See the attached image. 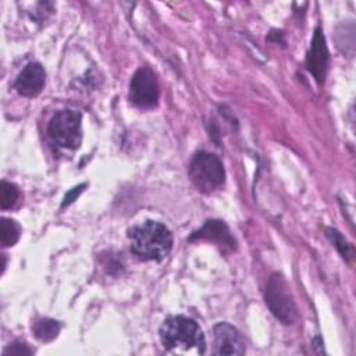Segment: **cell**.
Masks as SVG:
<instances>
[{"mask_svg":"<svg viewBox=\"0 0 356 356\" xmlns=\"http://www.w3.org/2000/svg\"><path fill=\"white\" fill-rule=\"evenodd\" d=\"M131 252L145 261H160L172 249L174 238L171 231L159 221L147 220L128 231Z\"/></svg>","mask_w":356,"mask_h":356,"instance_id":"6da1fadb","label":"cell"},{"mask_svg":"<svg viewBox=\"0 0 356 356\" xmlns=\"http://www.w3.org/2000/svg\"><path fill=\"white\" fill-rule=\"evenodd\" d=\"M160 341L168 352H206V338L199 324L186 316H171L160 327Z\"/></svg>","mask_w":356,"mask_h":356,"instance_id":"7a4b0ae2","label":"cell"},{"mask_svg":"<svg viewBox=\"0 0 356 356\" xmlns=\"http://www.w3.org/2000/svg\"><path fill=\"white\" fill-rule=\"evenodd\" d=\"M189 178L203 193L220 189L225 181V171L221 160L209 152H197L189 164Z\"/></svg>","mask_w":356,"mask_h":356,"instance_id":"3957f363","label":"cell"},{"mask_svg":"<svg viewBox=\"0 0 356 356\" xmlns=\"http://www.w3.org/2000/svg\"><path fill=\"white\" fill-rule=\"evenodd\" d=\"M266 305L282 324H292L298 317V309L286 280L280 273H273L264 292Z\"/></svg>","mask_w":356,"mask_h":356,"instance_id":"277c9868","label":"cell"},{"mask_svg":"<svg viewBox=\"0 0 356 356\" xmlns=\"http://www.w3.org/2000/svg\"><path fill=\"white\" fill-rule=\"evenodd\" d=\"M81 120V113L75 110H60L47 125L49 138L63 149H78L82 140Z\"/></svg>","mask_w":356,"mask_h":356,"instance_id":"5b68a950","label":"cell"},{"mask_svg":"<svg viewBox=\"0 0 356 356\" xmlns=\"http://www.w3.org/2000/svg\"><path fill=\"white\" fill-rule=\"evenodd\" d=\"M160 88L156 74L149 67H140L129 83V100L139 108L154 107L159 102Z\"/></svg>","mask_w":356,"mask_h":356,"instance_id":"8992f818","label":"cell"},{"mask_svg":"<svg viewBox=\"0 0 356 356\" xmlns=\"http://www.w3.org/2000/svg\"><path fill=\"white\" fill-rule=\"evenodd\" d=\"M216 355H243L245 341L241 332L228 323H218L213 328Z\"/></svg>","mask_w":356,"mask_h":356,"instance_id":"52a82bcc","label":"cell"},{"mask_svg":"<svg viewBox=\"0 0 356 356\" xmlns=\"http://www.w3.org/2000/svg\"><path fill=\"white\" fill-rule=\"evenodd\" d=\"M328 65V50L325 46V40L320 28H316L310 49L306 57V68L316 78L318 83L324 81L325 71Z\"/></svg>","mask_w":356,"mask_h":356,"instance_id":"ba28073f","label":"cell"},{"mask_svg":"<svg viewBox=\"0 0 356 356\" xmlns=\"http://www.w3.org/2000/svg\"><path fill=\"white\" fill-rule=\"evenodd\" d=\"M46 82L44 68L39 63H29L17 76L14 88L25 97L38 96Z\"/></svg>","mask_w":356,"mask_h":356,"instance_id":"9c48e42d","label":"cell"},{"mask_svg":"<svg viewBox=\"0 0 356 356\" xmlns=\"http://www.w3.org/2000/svg\"><path fill=\"white\" fill-rule=\"evenodd\" d=\"M189 239L191 241L206 239L217 243L222 249H229V250L235 248V239L232 238L229 228L224 224V221H220V220L206 221L204 225L197 231H195Z\"/></svg>","mask_w":356,"mask_h":356,"instance_id":"30bf717a","label":"cell"},{"mask_svg":"<svg viewBox=\"0 0 356 356\" xmlns=\"http://www.w3.org/2000/svg\"><path fill=\"white\" fill-rule=\"evenodd\" d=\"M32 330H33L35 337L39 341L49 342V341H53L58 335V332L61 330V324L53 318L44 317V318L36 320Z\"/></svg>","mask_w":356,"mask_h":356,"instance_id":"8fae6325","label":"cell"},{"mask_svg":"<svg viewBox=\"0 0 356 356\" xmlns=\"http://www.w3.org/2000/svg\"><path fill=\"white\" fill-rule=\"evenodd\" d=\"M21 235V228L17 221L3 217L0 221V243L3 248L13 246L18 242Z\"/></svg>","mask_w":356,"mask_h":356,"instance_id":"7c38bea8","label":"cell"},{"mask_svg":"<svg viewBox=\"0 0 356 356\" xmlns=\"http://www.w3.org/2000/svg\"><path fill=\"white\" fill-rule=\"evenodd\" d=\"M18 197H19L18 188L14 184L3 179L0 184V207H1V210L14 207Z\"/></svg>","mask_w":356,"mask_h":356,"instance_id":"4fadbf2b","label":"cell"},{"mask_svg":"<svg viewBox=\"0 0 356 356\" xmlns=\"http://www.w3.org/2000/svg\"><path fill=\"white\" fill-rule=\"evenodd\" d=\"M325 234L328 236V239L334 243V246L337 248V250L341 253V256L346 260H350L353 257V248L352 245L341 235L339 231L334 229V228H327Z\"/></svg>","mask_w":356,"mask_h":356,"instance_id":"5bb4252c","label":"cell"},{"mask_svg":"<svg viewBox=\"0 0 356 356\" xmlns=\"http://www.w3.org/2000/svg\"><path fill=\"white\" fill-rule=\"evenodd\" d=\"M33 353V349H31L26 343H24V342H13V343H10L6 349H4V352H3V355L4 356H10V355H13V356H21V355H32Z\"/></svg>","mask_w":356,"mask_h":356,"instance_id":"9a60e30c","label":"cell"},{"mask_svg":"<svg viewBox=\"0 0 356 356\" xmlns=\"http://www.w3.org/2000/svg\"><path fill=\"white\" fill-rule=\"evenodd\" d=\"M85 186H86V184H82V185H79V186L72 188L70 192H67L65 196H64V200H63V203H61V207H65V206L71 204V203L76 199V196H79V193H82V191H83Z\"/></svg>","mask_w":356,"mask_h":356,"instance_id":"2e32d148","label":"cell"}]
</instances>
